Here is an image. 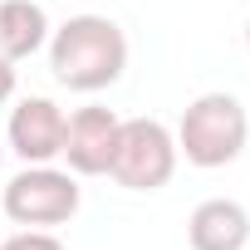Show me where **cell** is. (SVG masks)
<instances>
[{
	"label": "cell",
	"instance_id": "obj_9",
	"mask_svg": "<svg viewBox=\"0 0 250 250\" xmlns=\"http://www.w3.org/2000/svg\"><path fill=\"white\" fill-rule=\"evenodd\" d=\"M0 250H64V240L49 230H20L10 240H0Z\"/></svg>",
	"mask_w": 250,
	"mask_h": 250
},
{
	"label": "cell",
	"instance_id": "obj_7",
	"mask_svg": "<svg viewBox=\"0 0 250 250\" xmlns=\"http://www.w3.org/2000/svg\"><path fill=\"white\" fill-rule=\"evenodd\" d=\"M187 240L191 250H245L250 240V216L240 201H226V196H211L191 211L187 221Z\"/></svg>",
	"mask_w": 250,
	"mask_h": 250
},
{
	"label": "cell",
	"instance_id": "obj_12",
	"mask_svg": "<svg viewBox=\"0 0 250 250\" xmlns=\"http://www.w3.org/2000/svg\"><path fill=\"white\" fill-rule=\"evenodd\" d=\"M0 157H5V147H0Z\"/></svg>",
	"mask_w": 250,
	"mask_h": 250
},
{
	"label": "cell",
	"instance_id": "obj_2",
	"mask_svg": "<svg viewBox=\"0 0 250 250\" xmlns=\"http://www.w3.org/2000/svg\"><path fill=\"white\" fill-rule=\"evenodd\" d=\"M250 138V118L240 108V98L230 93H201L196 103H187L182 128H177V152L191 167H230L245 152Z\"/></svg>",
	"mask_w": 250,
	"mask_h": 250
},
{
	"label": "cell",
	"instance_id": "obj_3",
	"mask_svg": "<svg viewBox=\"0 0 250 250\" xmlns=\"http://www.w3.org/2000/svg\"><path fill=\"white\" fill-rule=\"evenodd\" d=\"M177 172V138L157 118H128L118 128V147L108 162V177L128 191H157Z\"/></svg>",
	"mask_w": 250,
	"mask_h": 250
},
{
	"label": "cell",
	"instance_id": "obj_4",
	"mask_svg": "<svg viewBox=\"0 0 250 250\" xmlns=\"http://www.w3.org/2000/svg\"><path fill=\"white\" fill-rule=\"evenodd\" d=\"M79 211V182L49 162L25 167L20 177L5 182V216L25 230H44V226H64Z\"/></svg>",
	"mask_w": 250,
	"mask_h": 250
},
{
	"label": "cell",
	"instance_id": "obj_8",
	"mask_svg": "<svg viewBox=\"0 0 250 250\" xmlns=\"http://www.w3.org/2000/svg\"><path fill=\"white\" fill-rule=\"evenodd\" d=\"M49 40V15L40 0H0V59H30Z\"/></svg>",
	"mask_w": 250,
	"mask_h": 250
},
{
	"label": "cell",
	"instance_id": "obj_5",
	"mask_svg": "<svg viewBox=\"0 0 250 250\" xmlns=\"http://www.w3.org/2000/svg\"><path fill=\"white\" fill-rule=\"evenodd\" d=\"M118 128H123V118H113L98 103H88L74 118H64V152L59 157H69V172L103 177L108 162H113V147H118Z\"/></svg>",
	"mask_w": 250,
	"mask_h": 250
},
{
	"label": "cell",
	"instance_id": "obj_1",
	"mask_svg": "<svg viewBox=\"0 0 250 250\" xmlns=\"http://www.w3.org/2000/svg\"><path fill=\"white\" fill-rule=\"evenodd\" d=\"M49 69L74 93H98L128 69V35L108 15H74L49 35Z\"/></svg>",
	"mask_w": 250,
	"mask_h": 250
},
{
	"label": "cell",
	"instance_id": "obj_11",
	"mask_svg": "<svg viewBox=\"0 0 250 250\" xmlns=\"http://www.w3.org/2000/svg\"><path fill=\"white\" fill-rule=\"evenodd\" d=\"M245 49H250V25H245Z\"/></svg>",
	"mask_w": 250,
	"mask_h": 250
},
{
	"label": "cell",
	"instance_id": "obj_10",
	"mask_svg": "<svg viewBox=\"0 0 250 250\" xmlns=\"http://www.w3.org/2000/svg\"><path fill=\"white\" fill-rule=\"evenodd\" d=\"M10 93H15V64H10V59H0V108L10 103Z\"/></svg>",
	"mask_w": 250,
	"mask_h": 250
},
{
	"label": "cell",
	"instance_id": "obj_6",
	"mask_svg": "<svg viewBox=\"0 0 250 250\" xmlns=\"http://www.w3.org/2000/svg\"><path fill=\"white\" fill-rule=\"evenodd\" d=\"M10 147L35 167V162H54L64 152V108L54 98H25L10 113V128H5Z\"/></svg>",
	"mask_w": 250,
	"mask_h": 250
}]
</instances>
